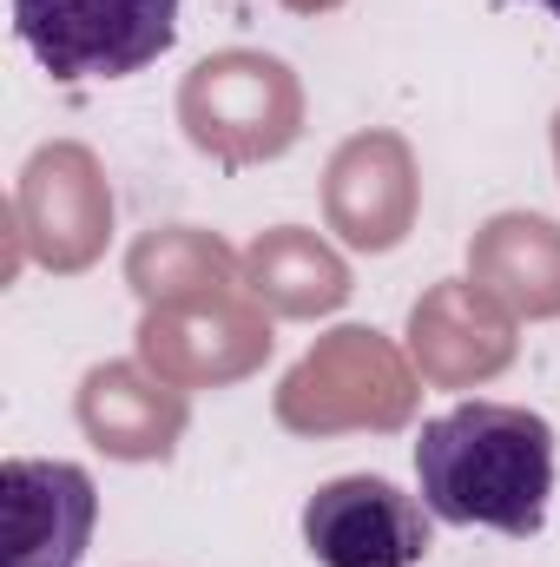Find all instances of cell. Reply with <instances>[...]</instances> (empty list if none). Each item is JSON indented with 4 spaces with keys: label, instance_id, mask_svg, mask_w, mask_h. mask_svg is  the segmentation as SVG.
Instances as JSON below:
<instances>
[{
    "label": "cell",
    "instance_id": "6da1fadb",
    "mask_svg": "<svg viewBox=\"0 0 560 567\" xmlns=\"http://www.w3.org/2000/svg\"><path fill=\"white\" fill-rule=\"evenodd\" d=\"M422 508L448 528H495V535H541L554 495V429L515 403H462L416 442Z\"/></svg>",
    "mask_w": 560,
    "mask_h": 567
},
{
    "label": "cell",
    "instance_id": "7a4b0ae2",
    "mask_svg": "<svg viewBox=\"0 0 560 567\" xmlns=\"http://www.w3.org/2000/svg\"><path fill=\"white\" fill-rule=\"evenodd\" d=\"M20 47L60 80H126L178 40V0H13Z\"/></svg>",
    "mask_w": 560,
    "mask_h": 567
},
{
    "label": "cell",
    "instance_id": "3957f363",
    "mask_svg": "<svg viewBox=\"0 0 560 567\" xmlns=\"http://www.w3.org/2000/svg\"><path fill=\"white\" fill-rule=\"evenodd\" d=\"M303 548L317 567H422L428 515L383 475H336L303 502Z\"/></svg>",
    "mask_w": 560,
    "mask_h": 567
},
{
    "label": "cell",
    "instance_id": "277c9868",
    "mask_svg": "<svg viewBox=\"0 0 560 567\" xmlns=\"http://www.w3.org/2000/svg\"><path fill=\"white\" fill-rule=\"evenodd\" d=\"M0 502H7V567H80L93 522H100V488L80 462H33L13 455L0 468Z\"/></svg>",
    "mask_w": 560,
    "mask_h": 567
},
{
    "label": "cell",
    "instance_id": "5b68a950",
    "mask_svg": "<svg viewBox=\"0 0 560 567\" xmlns=\"http://www.w3.org/2000/svg\"><path fill=\"white\" fill-rule=\"evenodd\" d=\"M238 86H245V53L205 60V66L191 73V86H185V120H191V140L205 145V152H225V140H231V120H245V126H258V140L271 145V152H283L278 133H265V100H290L283 66H278V60H258L251 93H238Z\"/></svg>",
    "mask_w": 560,
    "mask_h": 567
},
{
    "label": "cell",
    "instance_id": "8992f818",
    "mask_svg": "<svg viewBox=\"0 0 560 567\" xmlns=\"http://www.w3.org/2000/svg\"><path fill=\"white\" fill-rule=\"evenodd\" d=\"M251 278H258V290L271 284V297H278L283 310H310V303H336L350 284H343V271L323 258V251H310L303 238H265L258 251H251Z\"/></svg>",
    "mask_w": 560,
    "mask_h": 567
},
{
    "label": "cell",
    "instance_id": "52a82bcc",
    "mask_svg": "<svg viewBox=\"0 0 560 567\" xmlns=\"http://www.w3.org/2000/svg\"><path fill=\"white\" fill-rule=\"evenodd\" d=\"M535 7H548V13H554V20H560V0H535Z\"/></svg>",
    "mask_w": 560,
    "mask_h": 567
}]
</instances>
